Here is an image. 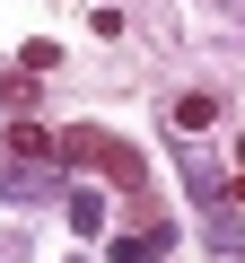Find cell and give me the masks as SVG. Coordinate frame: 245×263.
Wrapping results in <instances>:
<instances>
[{
	"label": "cell",
	"instance_id": "obj_1",
	"mask_svg": "<svg viewBox=\"0 0 245 263\" xmlns=\"http://www.w3.org/2000/svg\"><path fill=\"white\" fill-rule=\"evenodd\" d=\"M62 149H70V158H96V167H105L122 193L140 184V158H132V141H114V132H62V141H53V158H62Z\"/></svg>",
	"mask_w": 245,
	"mask_h": 263
},
{
	"label": "cell",
	"instance_id": "obj_2",
	"mask_svg": "<svg viewBox=\"0 0 245 263\" xmlns=\"http://www.w3.org/2000/svg\"><path fill=\"white\" fill-rule=\"evenodd\" d=\"M167 246H175V219H158L149 237H114V263H158Z\"/></svg>",
	"mask_w": 245,
	"mask_h": 263
},
{
	"label": "cell",
	"instance_id": "obj_3",
	"mask_svg": "<svg viewBox=\"0 0 245 263\" xmlns=\"http://www.w3.org/2000/svg\"><path fill=\"white\" fill-rule=\"evenodd\" d=\"M70 228L96 237V228H105V202H96V193H70Z\"/></svg>",
	"mask_w": 245,
	"mask_h": 263
},
{
	"label": "cell",
	"instance_id": "obj_4",
	"mask_svg": "<svg viewBox=\"0 0 245 263\" xmlns=\"http://www.w3.org/2000/svg\"><path fill=\"white\" fill-rule=\"evenodd\" d=\"M9 149H18V158H53V132H35V123H18V132H9Z\"/></svg>",
	"mask_w": 245,
	"mask_h": 263
}]
</instances>
